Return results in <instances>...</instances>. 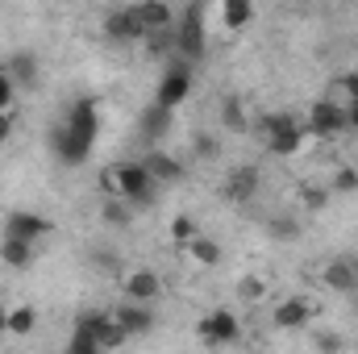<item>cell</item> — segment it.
<instances>
[{"label": "cell", "instance_id": "6da1fadb", "mask_svg": "<svg viewBox=\"0 0 358 354\" xmlns=\"http://www.w3.org/2000/svg\"><path fill=\"white\" fill-rule=\"evenodd\" d=\"M96 134H100L96 100H92V96H80V100L67 108V117L50 129V146H55V155H59L67 167H80L92 155V146H96Z\"/></svg>", "mask_w": 358, "mask_h": 354}, {"label": "cell", "instance_id": "7a4b0ae2", "mask_svg": "<svg viewBox=\"0 0 358 354\" xmlns=\"http://www.w3.org/2000/svg\"><path fill=\"white\" fill-rule=\"evenodd\" d=\"M100 187H104V196L129 200L134 208H155V204H159V192H163L155 179L146 176L142 159H121V163L104 167V171H100Z\"/></svg>", "mask_w": 358, "mask_h": 354}, {"label": "cell", "instance_id": "3957f363", "mask_svg": "<svg viewBox=\"0 0 358 354\" xmlns=\"http://www.w3.org/2000/svg\"><path fill=\"white\" fill-rule=\"evenodd\" d=\"M171 34H176V59L179 63H187V67L204 63V50H208V4L204 0L183 4Z\"/></svg>", "mask_w": 358, "mask_h": 354}, {"label": "cell", "instance_id": "277c9868", "mask_svg": "<svg viewBox=\"0 0 358 354\" xmlns=\"http://www.w3.org/2000/svg\"><path fill=\"white\" fill-rule=\"evenodd\" d=\"M255 134L263 138V146H267L271 155H279V159H287V155H296L300 146H304V121H296L292 113H267V117H259L255 121Z\"/></svg>", "mask_w": 358, "mask_h": 354}, {"label": "cell", "instance_id": "5b68a950", "mask_svg": "<svg viewBox=\"0 0 358 354\" xmlns=\"http://www.w3.org/2000/svg\"><path fill=\"white\" fill-rule=\"evenodd\" d=\"M71 334H80V338H88L100 346V354H117L125 342H129V334L113 321V313L108 309H92V313H80L76 317V330Z\"/></svg>", "mask_w": 358, "mask_h": 354}, {"label": "cell", "instance_id": "8992f818", "mask_svg": "<svg viewBox=\"0 0 358 354\" xmlns=\"http://www.w3.org/2000/svg\"><path fill=\"white\" fill-rule=\"evenodd\" d=\"M350 125H346V104L342 100H334V96H321V100H313V108H308V121H304V134L308 138H321V142H334V138H342Z\"/></svg>", "mask_w": 358, "mask_h": 354}, {"label": "cell", "instance_id": "52a82bcc", "mask_svg": "<svg viewBox=\"0 0 358 354\" xmlns=\"http://www.w3.org/2000/svg\"><path fill=\"white\" fill-rule=\"evenodd\" d=\"M192 80H196V67H187V63L171 59V63L163 67V80H159V88H155V104L176 113L179 104L192 96Z\"/></svg>", "mask_w": 358, "mask_h": 354}, {"label": "cell", "instance_id": "ba28073f", "mask_svg": "<svg viewBox=\"0 0 358 354\" xmlns=\"http://www.w3.org/2000/svg\"><path fill=\"white\" fill-rule=\"evenodd\" d=\"M196 334H200L204 346H234V342L242 338V325H238V317H234L229 309H217V313L200 317Z\"/></svg>", "mask_w": 358, "mask_h": 354}, {"label": "cell", "instance_id": "9c48e42d", "mask_svg": "<svg viewBox=\"0 0 358 354\" xmlns=\"http://www.w3.org/2000/svg\"><path fill=\"white\" fill-rule=\"evenodd\" d=\"M50 234H55V225H50L46 217H38V213H8V217H4V238H13V242L38 246V242H46Z\"/></svg>", "mask_w": 358, "mask_h": 354}, {"label": "cell", "instance_id": "30bf717a", "mask_svg": "<svg viewBox=\"0 0 358 354\" xmlns=\"http://www.w3.org/2000/svg\"><path fill=\"white\" fill-rule=\"evenodd\" d=\"M100 34H104L108 42H117V46H134V42H146V34H142L138 17L129 13V4H125V8H113V13H104V21H100Z\"/></svg>", "mask_w": 358, "mask_h": 354}, {"label": "cell", "instance_id": "8fae6325", "mask_svg": "<svg viewBox=\"0 0 358 354\" xmlns=\"http://www.w3.org/2000/svg\"><path fill=\"white\" fill-rule=\"evenodd\" d=\"M121 292H125V300H134V304H155V300L163 296V279H159L150 267H134V271L121 275Z\"/></svg>", "mask_w": 358, "mask_h": 354}, {"label": "cell", "instance_id": "7c38bea8", "mask_svg": "<svg viewBox=\"0 0 358 354\" xmlns=\"http://www.w3.org/2000/svg\"><path fill=\"white\" fill-rule=\"evenodd\" d=\"M108 313H113V321H117V325H121L129 338H146V334H155V325H159V317L150 313V304L121 300V304H113Z\"/></svg>", "mask_w": 358, "mask_h": 354}, {"label": "cell", "instance_id": "4fadbf2b", "mask_svg": "<svg viewBox=\"0 0 358 354\" xmlns=\"http://www.w3.org/2000/svg\"><path fill=\"white\" fill-rule=\"evenodd\" d=\"M129 13L138 17V25H142V34L146 38H155V34H171L176 29V8L171 4H163V0H142V4H129Z\"/></svg>", "mask_w": 358, "mask_h": 354}, {"label": "cell", "instance_id": "5bb4252c", "mask_svg": "<svg viewBox=\"0 0 358 354\" xmlns=\"http://www.w3.org/2000/svg\"><path fill=\"white\" fill-rule=\"evenodd\" d=\"M8 80H13V88L17 92H34L38 88V80H42V63H38V55L34 50H13L8 59H4V67H0Z\"/></svg>", "mask_w": 358, "mask_h": 354}, {"label": "cell", "instance_id": "9a60e30c", "mask_svg": "<svg viewBox=\"0 0 358 354\" xmlns=\"http://www.w3.org/2000/svg\"><path fill=\"white\" fill-rule=\"evenodd\" d=\"M171 129H176V113H171V108H159V104L150 100V104L138 113V138H142L150 150H155Z\"/></svg>", "mask_w": 358, "mask_h": 354}, {"label": "cell", "instance_id": "2e32d148", "mask_svg": "<svg viewBox=\"0 0 358 354\" xmlns=\"http://www.w3.org/2000/svg\"><path fill=\"white\" fill-rule=\"evenodd\" d=\"M259 187H263V171L255 167V163H242V167H234L229 179H225V200L229 204H250L255 196H259Z\"/></svg>", "mask_w": 358, "mask_h": 354}, {"label": "cell", "instance_id": "e0dca14e", "mask_svg": "<svg viewBox=\"0 0 358 354\" xmlns=\"http://www.w3.org/2000/svg\"><path fill=\"white\" fill-rule=\"evenodd\" d=\"M142 167H146V176L155 179L159 187H176L187 179V167L179 163L176 155H167V150H146L142 155Z\"/></svg>", "mask_w": 358, "mask_h": 354}, {"label": "cell", "instance_id": "ac0fdd59", "mask_svg": "<svg viewBox=\"0 0 358 354\" xmlns=\"http://www.w3.org/2000/svg\"><path fill=\"white\" fill-rule=\"evenodd\" d=\"M313 313H317V304L308 296H287L275 304V330H308Z\"/></svg>", "mask_w": 358, "mask_h": 354}, {"label": "cell", "instance_id": "d6986e66", "mask_svg": "<svg viewBox=\"0 0 358 354\" xmlns=\"http://www.w3.org/2000/svg\"><path fill=\"white\" fill-rule=\"evenodd\" d=\"M321 279H325V288H334V292H342V296H355L358 292V259L355 255L329 259L325 271H321Z\"/></svg>", "mask_w": 358, "mask_h": 354}, {"label": "cell", "instance_id": "ffe728a7", "mask_svg": "<svg viewBox=\"0 0 358 354\" xmlns=\"http://www.w3.org/2000/svg\"><path fill=\"white\" fill-rule=\"evenodd\" d=\"M267 238L271 242H279V246H296L300 238H304V225H300V217H292V213H275L267 217Z\"/></svg>", "mask_w": 358, "mask_h": 354}, {"label": "cell", "instance_id": "44dd1931", "mask_svg": "<svg viewBox=\"0 0 358 354\" xmlns=\"http://www.w3.org/2000/svg\"><path fill=\"white\" fill-rule=\"evenodd\" d=\"M134 217H138V208H134L129 200H121V196H104V200H100V221H104L108 229H129Z\"/></svg>", "mask_w": 358, "mask_h": 354}, {"label": "cell", "instance_id": "7402d4cb", "mask_svg": "<svg viewBox=\"0 0 358 354\" xmlns=\"http://www.w3.org/2000/svg\"><path fill=\"white\" fill-rule=\"evenodd\" d=\"M38 259V246H25V242H13V238H0V263L13 267V271H29Z\"/></svg>", "mask_w": 358, "mask_h": 354}, {"label": "cell", "instance_id": "603a6c76", "mask_svg": "<svg viewBox=\"0 0 358 354\" xmlns=\"http://www.w3.org/2000/svg\"><path fill=\"white\" fill-rule=\"evenodd\" d=\"M250 21H255V4H250V0H225V4H221V25H225L229 34L246 29Z\"/></svg>", "mask_w": 358, "mask_h": 354}, {"label": "cell", "instance_id": "cb8c5ba5", "mask_svg": "<svg viewBox=\"0 0 358 354\" xmlns=\"http://www.w3.org/2000/svg\"><path fill=\"white\" fill-rule=\"evenodd\" d=\"M221 125L229 134H246L250 129V117H246V100L242 96H225L221 100Z\"/></svg>", "mask_w": 358, "mask_h": 354}, {"label": "cell", "instance_id": "d4e9b609", "mask_svg": "<svg viewBox=\"0 0 358 354\" xmlns=\"http://www.w3.org/2000/svg\"><path fill=\"white\" fill-rule=\"evenodd\" d=\"M192 155L200 163H217L221 159V138L213 129H192Z\"/></svg>", "mask_w": 358, "mask_h": 354}, {"label": "cell", "instance_id": "484cf974", "mask_svg": "<svg viewBox=\"0 0 358 354\" xmlns=\"http://www.w3.org/2000/svg\"><path fill=\"white\" fill-rule=\"evenodd\" d=\"M88 263H92V271L96 275H108V279H117L121 275V255L113 250V246H92V255H88Z\"/></svg>", "mask_w": 358, "mask_h": 354}, {"label": "cell", "instance_id": "4316f807", "mask_svg": "<svg viewBox=\"0 0 358 354\" xmlns=\"http://www.w3.org/2000/svg\"><path fill=\"white\" fill-rule=\"evenodd\" d=\"M187 255H192V263H200V267H217L221 263V246H217L208 234H200V238L187 246Z\"/></svg>", "mask_w": 358, "mask_h": 354}, {"label": "cell", "instance_id": "83f0119b", "mask_svg": "<svg viewBox=\"0 0 358 354\" xmlns=\"http://www.w3.org/2000/svg\"><path fill=\"white\" fill-rule=\"evenodd\" d=\"M346 334H338V330H313V351L317 354H346Z\"/></svg>", "mask_w": 358, "mask_h": 354}, {"label": "cell", "instance_id": "f1b7e54d", "mask_svg": "<svg viewBox=\"0 0 358 354\" xmlns=\"http://www.w3.org/2000/svg\"><path fill=\"white\" fill-rule=\"evenodd\" d=\"M300 200H304V208H308V213H325V208H329V200H334V192H329V187H321V183H304V187H300Z\"/></svg>", "mask_w": 358, "mask_h": 354}, {"label": "cell", "instance_id": "f546056e", "mask_svg": "<svg viewBox=\"0 0 358 354\" xmlns=\"http://www.w3.org/2000/svg\"><path fill=\"white\" fill-rule=\"evenodd\" d=\"M34 325H38V313H34V309H8V334H13V338L34 334Z\"/></svg>", "mask_w": 358, "mask_h": 354}, {"label": "cell", "instance_id": "4dcf8cb0", "mask_svg": "<svg viewBox=\"0 0 358 354\" xmlns=\"http://www.w3.org/2000/svg\"><path fill=\"white\" fill-rule=\"evenodd\" d=\"M329 192H334V196H350V192H358V167H338L334 179H329Z\"/></svg>", "mask_w": 358, "mask_h": 354}, {"label": "cell", "instance_id": "1f68e13d", "mask_svg": "<svg viewBox=\"0 0 358 354\" xmlns=\"http://www.w3.org/2000/svg\"><path fill=\"white\" fill-rule=\"evenodd\" d=\"M171 238H176V246H192L200 238V229H196V221L187 213H179L176 221H171Z\"/></svg>", "mask_w": 358, "mask_h": 354}, {"label": "cell", "instance_id": "d6a6232c", "mask_svg": "<svg viewBox=\"0 0 358 354\" xmlns=\"http://www.w3.org/2000/svg\"><path fill=\"white\" fill-rule=\"evenodd\" d=\"M238 296H242V300H246V304H259V300H263V296H267V283H263V279H259V275H246V279H242V283H238Z\"/></svg>", "mask_w": 358, "mask_h": 354}, {"label": "cell", "instance_id": "836d02e7", "mask_svg": "<svg viewBox=\"0 0 358 354\" xmlns=\"http://www.w3.org/2000/svg\"><path fill=\"white\" fill-rule=\"evenodd\" d=\"M338 92L346 96L342 104H358V71H346V76L338 80Z\"/></svg>", "mask_w": 358, "mask_h": 354}, {"label": "cell", "instance_id": "e575fe53", "mask_svg": "<svg viewBox=\"0 0 358 354\" xmlns=\"http://www.w3.org/2000/svg\"><path fill=\"white\" fill-rule=\"evenodd\" d=\"M17 100V88H13V80L0 71V113H8V104Z\"/></svg>", "mask_w": 358, "mask_h": 354}, {"label": "cell", "instance_id": "d590c367", "mask_svg": "<svg viewBox=\"0 0 358 354\" xmlns=\"http://www.w3.org/2000/svg\"><path fill=\"white\" fill-rule=\"evenodd\" d=\"M67 354H100V346H96V342H88V338H80V334H71Z\"/></svg>", "mask_w": 358, "mask_h": 354}, {"label": "cell", "instance_id": "8d00e7d4", "mask_svg": "<svg viewBox=\"0 0 358 354\" xmlns=\"http://www.w3.org/2000/svg\"><path fill=\"white\" fill-rule=\"evenodd\" d=\"M8 134H13V117H8V113H0V146L8 142Z\"/></svg>", "mask_w": 358, "mask_h": 354}, {"label": "cell", "instance_id": "74e56055", "mask_svg": "<svg viewBox=\"0 0 358 354\" xmlns=\"http://www.w3.org/2000/svg\"><path fill=\"white\" fill-rule=\"evenodd\" d=\"M346 125L358 134V104H346Z\"/></svg>", "mask_w": 358, "mask_h": 354}, {"label": "cell", "instance_id": "f35d334b", "mask_svg": "<svg viewBox=\"0 0 358 354\" xmlns=\"http://www.w3.org/2000/svg\"><path fill=\"white\" fill-rule=\"evenodd\" d=\"M0 334H8V309H0Z\"/></svg>", "mask_w": 358, "mask_h": 354}]
</instances>
